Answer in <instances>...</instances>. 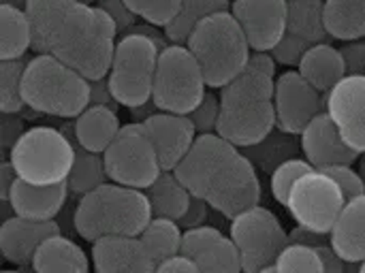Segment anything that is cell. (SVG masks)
<instances>
[{"label": "cell", "mask_w": 365, "mask_h": 273, "mask_svg": "<svg viewBox=\"0 0 365 273\" xmlns=\"http://www.w3.org/2000/svg\"><path fill=\"white\" fill-rule=\"evenodd\" d=\"M24 11L36 53L58 58L90 81L109 75L118 26L105 9L81 0H28Z\"/></svg>", "instance_id": "6da1fadb"}, {"label": "cell", "mask_w": 365, "mask_h": 273, "mask_svg": "<svg viewBox=\"0 0 365 273\" xmlns=\"http://www.w3.org/2000/svg\"><path fill=\"white\" fill-rule=\"evenodd\" d=\"M274 77L276 75L248 62L246 68L220 90V118L216 133L237 150L259 145L276 130Z\"/></svg>", "instance_id": "7a4b0ae2"}, {"label": "cell", "mask_w": 365, "mask_h": 273, "mask_svg": "<svg viewBox=\"0 0 365 273\" xmlns=\"http://www.w3.org/2000/svg\"><path fill=\"white\" fill-rule=\"evenodd\" d=\"M152 218L145 190L111 182L81 195L73 225L86 242L94 244L103 237H139Z\"/></svg>", "instance_id": "3957f363"}, {"label": "cell", "mask_w": 365, "mask_h": 273, "mask_svg": "<svg viewBox=\"0 0 365 273\" xmlns=\"http://www.w3.org/2000/svg\"><path fill=\"white\" fill-rule=\"evenodd\" d=\"M28 109L53 118H79L92 101V81L53 56L36 53L28 60L21 81Z\"/></svg>", "instance_id": "277c9868"}, {"label": "cell", "mask_w": 365, "mask_h": 273, "mask_svg": "<svg viewBox=\"0 0 365 273\" xmlns=\"http://www.w3.org/2000/svg\"><path fill=\"white\" fill-rule=\"evenodd\" d=\"M186 47L199 62L207 88L222 90L248 64L252 47L231 11L205 17L190 34Z\"/></svg>", "instance_id": "5b68a950"}, {"label": "cell", "mask_w": 365, "mask_h": 273, "mask_svg": "<svg viewBox=\"0 0 365 273\" xmlns=\"http://www.w3.org/2000/svg\"><path fill=\"white\" fill-rule=\"evenodd\" d=\"M9 163L28 184H66L75 165V141L66 130L32 126L9 150Z\"/></svg>", "instance_id": "8992f818"}, {"label": "cell", "mask_w": 365, "mask_h": 273, "mask_svg": "<svg viewBox=\"0 0 365 273\" xmlns=\"http://www.w3.org/2000/svg\"><path fill=\"white\" fill-rule=\"evenodd\" d=\"M160 51L163 49L154 38L139 32H124L118 38L107 75L109 90L118 105L139 109L152 103Z\"/></svg>", "instance_id": "52a82bcc"}, {"label": "cell", "mask_w": 365, "mask_h": 273, "mask_svg": "<svg viewBox=\"0 0 365 273\" xmlns=\"http://www.w3.org/2000/svg\"><path fill=\"white\" fill-rule=\"evenodd\" d=\"M207 81L186 45L169 43L160 56L154 77L152 103L158 111L188 115L203 101Z\"/></svg>", "instance_id": "ba28073f"}, {"label": "cell", "mask_w": 365, "mask_h": 273, "mask_svg": "<svg viewBox=\"0 0 365 273\" xmlns=\"http://www.w3.org/2000/svg\"><path fill=\"white\" fill-rule=\"evenodd\" d=\"M103 160L107 177L113 184L137 190H148L165 171L154 141L141 122L122 126L115 141L103 154Z\"/></svg>", "instance_id": "9c48e42d"}, {"label": "cell", "mask_w": 365, "mask_h": 273, "mask_svg": "<svg viewBox=\"0 0 365 273\" xmlns=\"http://www.w3.org/2000/svg\"><path fill=\"white\" fill-rule=\"evenodd\" d=\"M229 237L240 252L244 273H261L274 267L280 252L291 244L278 216L261 205L233 218Z\"/></svg>", "instance_id": "30bf717a"}, {"label": "cell", "mask_w": 365, "mask_h": 273, "mask_svg": "<svg viewBox=\"0 0 365 273\" xmlns=\"http://www.w3.org/2000/svg\"><path fill=\"white\" fill-rule=\"evenodd\" d=\"M346 203L336 180L321 169H312L293 186L284 207L297 227L317 235H329Z\"/></svg>", "instance_id": "8fae6325"}, {"label": "cell", "mask_w": 365, "mask_h": 273, "mask_svg": "<svg viewBox=\"0 0 365 273\" xmlns=\"http://www.w3.org/2000/svg\"><path fill=\"white\" fill-rule=\"evenodd\" d=\"M205 201L214 212L229 220L257 207L261 201V182L255 163L240 152L214 180Z\"/></svg>", "instance_id": "7c38bea8"}, {"label": "cell", "mask_w": 365, "mask_h": 273, "mask_svg": "<svg viewBox=\"0 0 365 273\" xmlns=\"http://www.w3.org/2000/svg\"><path fill=\"white\" fill-rule=\"evenodd\" d=\"M325 0H289L287 32L282 41L269 51L278 64L297 66L302 56L317 43H327Z\"/></svg>", "instance_id": "4fadbf2b"}, {"label": "cell", "mask_w": 365, "mask_h": 273, "mask_svg": "<svg viewBox=\"0 0 365 273\" xmlns=\"http://www.w3.org/2000/svg\"><path fill=\"white\" fill-rule=\"evenodd\" d=\"M237 154L240 150L227 139H222L218 133H205L195 139L192 148L180 160L173 173L188 188L192 197L205 199L214 180Z\"/></svg>", "instance_id": "5bb4252c"}, {"label": "cell", "mask_w": 365, "mask_h": 273, "mask_svg": "<svg viewBox=\"0 0 365 273\" xmlns=\"http://www.w3.org/2000/svg\"><path fill=\"white\" fill-rule=\"evenodd\" d=\"M276 128L299 137L304 128L325 111V94L310 86L299 71H287L276 79L274 90Z\"/></svg>", "instance_id": "9a60e30c"}, {"label": "cell", "mask_w": 365, "mask_h": 273, "mask_svg": "<svg viewBox=\"0 0 365 273\" xmlns=\"http://www.w3.org/2000/svg\"><path fill=\"white\" fill-rule=\"evenodd\" d=\"M289 0H233L231 13L252 51H274L287 32Z\"/></svg>", "instance_id": "2e32d148"}, {"label": "cell", "mask_w": 365, "mask_h": 273, "mask_svg": "<svg viewBox=\"0 0 365 273\" xmlns=\"http://www.w3.org/2000/svg\"><path fill=\"white\" fill-rule=\"evenodd\" d=\"M325 111L342 139L361 156L365 154V73L346 75L327 96Z\"/></svg>", "instance_id": "e0dca14e"}, {"label": "cell", "mask_w": 365, "mask_h": 273, "mask_svg": "<svg viewBox=\"0 0 365 273\" xmlns=\"http://www.w3.org/2000/svg\"><path fill=\"white\" fill-rule=\"evenodd\" d=\"M182 254L190 257L201 273H244L233 239L210 225L184 231Z\"/></svg>", "instance_id": "ac0fdd59"}, {"label": "cell", "mask_w": 365, "mask_h": 273, "mask_svg": "<svg viewBox=\"0 0 365 273\" xmlns=\"http://www.w3.org/2000/svg\"><path fill=\"white\" fill-rule=\"evenodd\" d=\"M299 150L314 169H327L336 165H355L359 154L342 139L338 126L327 111L317 115L299 135Z\"/></svg>", "instance_id": "d6986e66"}, {"label": "cell", "mask_w": 365, "mask_h": 273, "mask_svg": "<svg viewBox=\"0 0 365 273\" xmlns=\"http://www.w3.org/2000/svg\"><path fill=\"white\" fill-rule=\"evenodd\" d=\"M141 124L145 126L148 135L152 137L165 171H173L180 165V160L188 154L195 139L199 137V133L188 115L154 111Z\"/></svg>", "instance_id": "ffe728a7"}, {"label": "cell", "mask_w": 365, "mask_h": 273, "mask_svg": "<svg viewBox=\"0 0 365 273\" xmlns=\"http://www.w3.org/2000/svg\"><path fill=\"white\" fill-rule=\"evenodd\" d=\"M96 273H156V261L139 237H103L92 244Z\"/></svg>", "instance_id": "44dd1931"}, {"label": "cell", "mask_w": 365, "mask_h": 273, "mask_svg": "<svg viewBox=\"0 0 365 273\" xmlns=\"http://www.w3.org/2000/svg\"><path fill=\"white\" fill-rule=\"evenodd\" d=\"M60 227L53 220L41 222V220H28L21 216H11L0 227V252L2 257L17 265H32V259L41 244L49 239L51 235H58Z\"/></svg>", "instance_id": "7402d4cb"}, {"label": "cell", "mask_w": 365, "mask_h": 273, "mask_svg": "<svg viewBox=\"0 0 365 273\" xmlns=\"http://www.w3.org/2000/svg\"><path fill=\"white\" fill-rule=\"evenodd\" d=\"M68 197V184H56V186H36L28 184L17 177V182L11 188L9 195V207L15 216L28 218V220H53Z\"/></svg>", "instance_id": "603a6c76"}, {"label": "cell", "mask_w": 365, "mask_h": 273, "mask_svg": "<svg viewBox=\"0 0 365 273\" xmlns=\"http://www.w3.org/2000/svg\"><path fill=\"white\" fill-rule=\"evenodd\" d=\"M122 130L113 107L90 105L71 126V135L77 145L92 154H105Z\"/></svg>", "instance_id": "cb8c5ba5"}, {"label": "cell", "mask_w": 365, "mask_h": 273, "mask_svg": "<svg viewBox=\"0 0 365 273\" xmlns=\"http://www.w3.org/2000/svg\"><path fill=\"white\" fill-rule=\"evenodd\" d=\"M297 71L310 86H314L325 96L349 75L342 49L334 47L331 43L312 45L302 56Z\"/></svg>", "instance_id": "d4e9b609"}, {"label": "cell", "mask_w": 365, "mask_h": 273, "mask_svg": "<svg viewBox=\"0 0 365 273\" xmlns=\"http://www.w3.org/2000/svg\"><path fill=\"white\" fill-rule=\"evenodd\" d=\"M331 248L349 263L359 265L365 261V195L351 199L342 210L336 227L329 233Z\"/></svg>", "instance_id": "484cf974"}, {"label": "cell", "mask_w": 365, "mask_h": 273, "mask_svg": "<svg viewBox=\"0 0 365 273\" xmlns=\"http://www.w3.org/2000/svg\"><path fill=\"white\" fill-rule=\"evenodd\" d=\"M30 267L32 273H90V259L79 244L58 233L41 244Z\"/></svg>", "instance_id": "4316f807"}, {"label": "cell", "mask_w": 365, "mask_h": 273, "mask_svg": "<svg viewBox=\"0 0 365 273\" xmlns=\"http://www.w3.org/2000/svg\"><path fill=\"white\" fill-rule=\"evenodd\" d=\"M145 195L152 207V216L169 220H180L192 201V195L173 171H163L158 180L145 190Z\"/></svg>", "instance_id": "83f0119b"}, {"label": "cell", "mask_w": 365, "mask_h": 273, "mask_svg": "<svg viewBox=\"0 0 365 273\" xmlns=\"http://www.w3.org/2000/svg\"><path fill=\"white\" fill-rule=\"evenodd\" d=\"M325 28L336 41L365 38V0H325Z\"/></svg>", "instance_id": "f1b7e54d"}, {"label": "cell", "mask_w": 365, "mask_h": 273, "mask_svg": "<svg viewBox=\"0 0 365 273\" xmlns=\"http://www.w3.org/2000/svg\"><path fill=\"white\" fill-rule=\"evenodd\" d=\"M0 60H21L32 47V24L24 9L0 6Z\"/></svg>", "instance_id": "f546056e"}, {"label": "cell", "mask_w": 365, "mask_h": 273, "mask_svg": "<svg viewBox=\"0 0 365 273\" xmlns=\"http://www.w3.org/2000/svg\"><path fill=\"white\" fill-rule=\"evenodd\" d=\"M231 0H182V6L173 21L165 28V34L169 43L186 45L192 30L210 15L231 11Z\"/></svg>", "instance_id": "4dcf8cb0"}, {"label": "cell", "mask_w": 365, "mask_h": 273, "mask_svg": "<svg viewBox=\"0 0 365 273\" xmlns=\"http://www.w3.org/2000/svg\"><path fill=\"white\" fill-rule=\"evenodd\" d=\"M182 237L184 231L178 220L169 218H152L150 225L143 229L139 239L148 248L150 257L156 263H163L171 257L182 254Z\"/></svg>", "instance_id": "1f68e13d"}, {"label": "cell", "mask_w": 365, "mask_h": 273, "mask_svg": "<svg viewBox=\"0 0 365 273\" xmlns=\"http://www.w3.org/2000/svg\"><path fill=\"white\" fill-rule=\"evenodd\" d=\"M73 137V135H71ZM75 141V139H73ZM107 171H105V160L103 154H92L83 150L81 145L75 143V165L68 177V190L75 195H88L90 190L107 184Z\"/></svg>", "instance_id": "d6a6232c"}, {"label": "cell", "mask_w": 365, "mask_h": 273, "mask_svg": "<svg viewBox=\"0 0 365 273\" xmlns=\"http://www.w3.org/2000/svg\"><path fill=\"white\" fill-rule=\"evenodd\" d=\"M26 60H0V109L2 113H19L26 103L21 96V81Z\"/></svg>", "instance_id": "836d02e7"}, {"label": "cell", "mask_w": 365, "mask_h": 273, "mask_svg": "<svg viewBox=\"0 0 365 273\" xmlns=\"http://www.w3.org/2000/svg\"><path fill=\"white\" fill-rule=\"evenodd\" d=\"M278 273H325V265L317 246L308 244H289L276 259Z\"/></svg>", "instance_id": "e575fe53"}, {"label": "cell", "mask_w": 365, "mask_h": 273, "mask_svg": "<svg viewBox=\"0 0 365 273\" xmlns=\"http://www.w3.org/2000/svg\"><path fill=\"white\" fill-rule=\"evenodd\" d=\"M314 167L306 160V158H289L284 160L282 165H278L274 171H272V177H269V190H272V197L280 203V205H287V199L293 190V186L306 175L310 173Z\"/></svg>", "instance_id": "d590c367"}, {"label": "cell", "mask_w": 365, "mask_h": 273, "mask_svg": "<svg viewBox=\"0 0 365 273\" xmlns=\"http://www.w3.org/2000/svg\"><path fill=\"white\" fill-rule=\"evenodd\" d=\"M124 2L139 19L156 28H167L182 6V0H124Z\"/></svg>", "instance_id": "8d00e7d4"}, {"label": "cell", "mask_w": 365, "mask_h": 273, "mask_svg": "<svg viewBox=\"0 0 365 273\" xmlns=\"http://www.w3.org/2000/svg\"><path fill=\"white\" fill-rule=\"evenodd\" d=\"M188 118L192 120L199 135L216 133L218 118H220V96H216L214 92H205L203 101L195 107L192 113H188Z\"/></svg>", "instance_id": "74e56055"}, {"label": "cell", "mask_w": 365, "mask_h": 273, "mask_svg": "<svg viewBox=\"0 0 365 273\" xmlns=\"http://www.w3.org/2000/svg\"><path fill=\"white\" fill-rule=\"evenodd\" d=\"M321 171L329 173V175L336 180V184L342 188L346 201L357 199V197L365 195L364 175H361L353 165H336V167H327V169H321Z\"/></svg>", "instance_id": "f35d334b"}, {"label": "cell", "mask_w": 365, "mask_h": 273, "mask_svg": "<svg viewBox=\"0 0 365 273\" xmlns=\"http://www.w3.org/2000/svg\"><path fill=\"white\" fill-rule=\"evenodd\" d=\"M98 6L105 9L111 15V19L115 21L120 34H124L126 30H130L133 26H137V19L139 17L128 9V4L124 0H103V2H98Z\"/></svg>", "instance_id": "ab89813d"}, {"label": "cell", "mask_w": 365, "mask_h": 273, "mask_svg": "<svg viewBox=\"0 0 365 273\" xmlns=\"http://www.w3.org/2000/svg\"><path fill=\"white\" fill-rule=\"evenodd\" d=\"M210 210H212V207L207 205V201H205V199H201V197H192V201H190V205H188L186 214H184L178 222H180V227H182L184 231H188V229H197V227H203V225H205V220H207Z\"/></svg>", "instance_id": "60d3db41"}, {"label": "cell", "mask_w": 365, "mask_h": 273, "mask_svg": "<svg viewBox=\"0 0 365 273\" xmlns=\"http://www.w3.org/2000/svg\"><path fill=\"white\" fill-rule=\"evenodd\" d=\"M342 56L349 68V75H364L365 73V43L364 41H351L346 47H342Z\"/></svg>", "instance_id": "b9f144b4"}, {"label": "cell", "mask_w": 365, "mask_h": 273, "mask_svg": "<svg viewBox=\"0 0 365 273\" xmlns=\"http://www.w3.org/2000/svg\"><path fill=\"white\" fill-rule=\"evenodd\" d=\"M2 115H4L2 118V148L9 152L26 130H24V122L17 118V113H2Z\"/></svg>", "instance_id": "7bdbcfd3"}, {"label": "cell", "mask_w": 365, "mask_h": 273, "mask_svg": "<svg viewBox=\"0 0 365 273\" xmlns=\"http://www.w3.org/2000/svg\"><path fill=\"white\" fill-rule=\"evenodd\" d=\"M156 273H201L197 263L190 259V257H184V254H178V257H171L163 263L156 265Z\"/></svg>", "instance_id": "ee69618b"}, {"label": "cell", "mask_w": 365, "mask_h": 273, "mask_svg": "<svg viewBox=\"0 0 365 273\" xmlns=\"http://www.w3.org/2000/svg\"><path fill=\"white\" fill-rule=\"evenodd\" d=\"M317 248H319V252H321V259H323V265H325V273H344V267H346L349 263L331 248V244H329V246L321 244V246H317Z\"/></svg>", "instance_id": "f6af8a7d"}, {"label": "cell", "mask_w": 365, "mask_h": 273, "mask_svg": "<svg viewBox=\"0 0 365 273\" xmlns=\"http://www.w3.org/2000/svg\"><path fill=\"white\" fill-rule=\"evenodd\" d=\"M90 105H105V107H113L115 109L118 101L113 98L111 90H109L107 77L98 79V81H92V101H90Z\"/></svg>", "instance_id": "bcb514c9"}, {"label": "cell", "mask_w": 365, "mask_h": 273, "mask_svg": "<svg viewBox=\"0 0 365 273\" xmlns=\"http://www.w3.org/2000/svg\"><path fill=\"white\" fill-rule=\"evenodd\" d=\"M17 182V173L13 169V165L6 160L0 165V199L2 201H9V195H11V188L13 184Z\"/></svg>", "instance_id": "7dc6e473"}, {"label": "cell", "mask_w": 365, "mask_h": 273, "mask_svg": "<svg viewBox=\"0 0 365 273\" xmlns=\"http://www.w3.org/2000/svg\"><path fill=\"white\" fill-rule=\"evenodd\" d=\"M2 4H13V6H17V9H26L28 0H2Z\"/></svg>", "instance_id": "c3c4849f"}, {"label": "cell", "mask_w": 365, "mask_h": 273, "mask_svg": "<svg viewBox=\"0 0 365 273\" xmlns=\"http://www.w3.org/2000/svg\"><path fill=\"white\" fill-rule=\"evenodd\" d=\"M359 158H361V169H359V173L364 175V180H365V154H361Z\"/></svg>", "instance_id": "681fc988"}, {"label": "cell", "mask_w": 365, "mask_h": 273, "mask_svg": "<svg viewBox=\"0 0 365 273\" xmlns=\"http://www.w3.org/2000/svg\"><path fill=\"white\" fill-rule=\"evenodd\" d=\"M261 273H278V272H276V267H267V269H263Z\"/></svg>", "instance_id": "f907efd6"}, {"label": "cell", "mask_w": 365, "mask_h": 273, "mask_svg": "<svg viewBox=\"0 0 365 273\" xmlns=\"http://www.w3.org/2000/svg\"><path fill=\"white\" fill-rule=\"evenodd\" d=\"M357 273H365V261L364 263H359V272Z\"/></svg>", "instance_id": "816d5d0a"}, {"label": "cell", "mask_w": 365, "mask_h": 273, "mask_svg": "<svg viewBox=\"0 0 365 273\" xmlns=\"http://www.w3.org/2000/svg\"><path fill=\"white\" fill-rule=\"evenodd\" d=\"M81 2H88V4H92V2H96V4H98V2H103V0H81Z\"/></svg>", "instance_id": "f5cc1de1"}, {"label": "cell", "mask_w": 365, "mask_h": 273, "mask_svg": "<svg viewBox=\"0 0 365 273\" xmlns=\"http://www.w3.org/2000/svg\"><path fill=\"white\" fill-rule=\"evenodd\" d=\"M2 273H19V272H11V269H6V272H2Z\"/></svg>", "instance_id": "db71d44e"}]
</instances>
